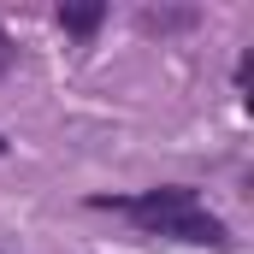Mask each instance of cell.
Instances as JSON below:
<instances>
[{
  "mask_svg": "<svg viewBox=\"0 0 254 254\" xmlns=\"http://www.w3.org/2000/svg\"><path fill=\"white\" fill-rule=\"evenodd\" d=\"M101 207H119V213H130L136 225L166 231V225H178L184 213H195V195L190 190H148V195H136V201H101Z\"/></svg>",
  "mask_w": 254,
  "mask_h": 254,
  "instance_id": "cell-1",
  "label": "cell"
},
{
  "mask_svg": "<svg viewBox=\"0 0 254 254\" xmlns=\"http://www.w3.org/2000/svg\"><path fill=\"white\" fill-rule=\"evenodd\" d=\"M160 237H178V243H207V249H225V225H219V219H207L201 207H195V213H184L178 225H166Z\"/></svg>",
  "mask_w": 254,
  "mask_h": 254,
  "instance_id": "cell-2",
  "label": "cell"
},
{
  "mask_svg": "<svg viewBox=\"0 0 254 254\" xmlns=\"http://www.w3.org/2000/svg\"><path fill=\"white\" fill-rule=\"evenodd\" d=\"M60 24L71 36H89V30L101 24V6H60Z\"/></svg>",
  "mask_w": 254,
  "mask_h": 254,
  "instance_id": "cell-3",
  "label": "cell"
},
{
  "mask_svg": "<svg viewBox=\"0 0 254 254\" xmlns=\"http://www.w3.org/2000/svg\"><path fill=\"white\" fill-rule=\"evenodd\" d=\"M0 154H6V142H0Z\"/></svg>",
  "mask_w": 254,
  "mask_h": 254,
  "instance_id": "cell-4",
  "label": "cell"
}]
</instances>
